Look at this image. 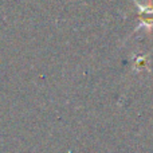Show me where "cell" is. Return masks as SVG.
Here are the masks:
<instances>
[{
	"label": "cell",
	"instance_id": "obj_1",
	"mask_svg": "<svg viewBox=\"0 0 153 153\" xmlns=\"http://www.w3.org/2000/svg\"><path fill=\"white\" fill-rule=\"evenodd\" d=\"M137 5L140 7V16H141L143 26H146V24H151V26H153V5H149V7H143L140 3H137Z\"/></svg>",
	"mask_w": 153,
	"mask_h": 153
}]
</instances>
